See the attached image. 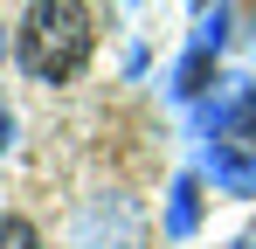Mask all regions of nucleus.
Instances as JSON below:
<instances>
[{
	"mask_svg": "<svg viewBox=\"0 0 256 249\" xmlns=\"http://www.w3.org/2000/svg\"><path fill=\"white\" fill-rule=\"evenodd\" d=\"M14 56H21V70H28L35 83L76 76L84 56H90V7L84 0H28Z\"/></svg>",
	"mask_w": 256,
	"mask_h": 249,
	"instance_id": "1",
	"label": "nucleus"
},
{
	"mask_svg": "<svg viewBox=\"0 0 256 249\" xmlns=\"http://www.w3.org/2000/svg\"><path fill=\"white\" fill-rule=\"evenodd\" d=\"M84 249H146V214L125 201V194H97L76 222Z\"/></svg>",
	"mask_w": 256,
	"mask_h": 249,
	"instance_id": "2",
	"label": "nucleus"
},
{
	"mask_svg": "<svg viewBox=\"0 0 256 249\" xmlns=\"http://www.w3.org/2000/svg\"><path fill=\"white\" fill-rule=\"evenodd\" d=\"M194 222H201V187H194V180H173V194H166V236H194Z\"/></svg>",
	"mask_w": 256,
	"mask_h": 249,
	"instance_id": "3",
	"label": "nucleus"
},
{
	"mask_svg": "<svg viewBox=\"0 0 256 249\" xmlns=\"http://www.w3.org/2000/svg\"><path fill=\"white\" fill-rule=\"evenodd\" d=\"M208 173L222 180V187H228V194H256V160L228 152V146H222V152H208Z\"/></svg>",
	"mask_w": 256,
	"mask_h": 249,
	"instance_id": "4",
	"label": "nucleus"
},
{
	"mask_svg": "<svg viewBox=\"0 0 256 249\" xmlns=\"http://www.w3.org/2000/svg\"><path fill=\"white\" fill-rule=\"evenodd\" d=\"M208 90V48H194L180 70H173V97H201Z\"/></svg>",
	"mask_w": 256,
	"mask_h": 249,
	"instance_id": "5",
	"label": "nucleus"
},
{
	"mask_svg": "<svg viewBox=\"0 0 256 249\" xmlns=\"http://www.w3.org/2000/svg\"><path fill=\"white\" fill-rule=\"evenodd\" d=\"M0 249H42L35 222H21V214H0Z\"/></svg>",
	"mask_w": 256,
	"mask_h": 249,
	"instance_id": "6",
	"label": "nucleus"
},
{
	"mask_svg": "<svg viewBox=\"0 0 256 249\" xmlns=\"http://www.w3.org/2000/svg\"><path fill=\"white\" fill-rule=\"evenodd\" d=\"M7 138H14V118H7V104H0V146H7Z\"/></svg>",
	"mask_w": 256,
	"mask_h": 249,
	"instance_id": "7",
	"label": "nucleus"
},
{
	"mask_svg": "<svg viewBox=\"0 0 256 249\" xmlns=\"http://www.w3.org/2000/svg\"><path fill=\"white\" fill-rule=\"evenodd\" d=\"M236 249H256V236H242V242H236Z\"/></svg>",
	"mask_w": 256,
	"mask_h": 249,
	"instance_id": "8",
	"label": "nucleus"
},
{
	"mask_svg": "<svg viewBox=\"0 0 256 249\" xmlns=\"http://www.w3.org/2000/svg\"><path fill=\"white\" fill-rule=\"evenodd\" d=\"M194 7H208V0H194Z\"/></svg>",
	"mask_w": 256,
	"mask_h": 249,
	"instance_id": "9",
	"label": "nucleus"
}]
</instances>
